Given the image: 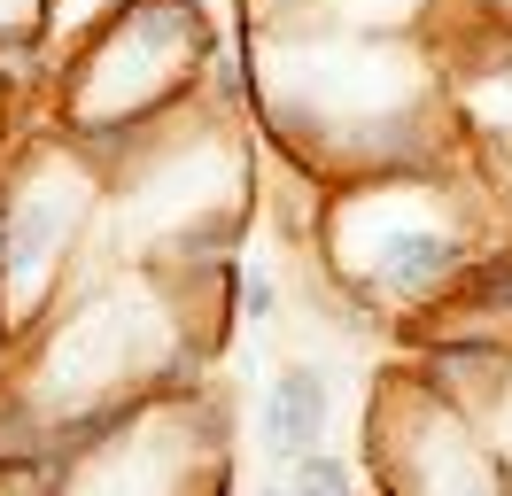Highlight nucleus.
Listing matches in <instances>:
<instances>
[{
	"label": "nucleus",
	"instance_id": "2",
	"mask_svg": "<svg viewBox=\"0 0 512 496\" xmlns=\"http://www.w3.org/2000/svg\"><path fill=\"white\" fill-rule=\"evenodd\" d=\"M295 496H350V473H342V458L303 450V458H295Z\"/></svg>",
	"mask_w": 512,
	"mask_h": 496
},
{
	"label": "nucleus",
	"instance_id": "3",
	"mask_svg": "<svg viewBox=\"0 0 512 496\" xmlns=\"http://www.w3.org/2000/svg\"><path fill=\"white\" fill-rule=\"evenodd\" d=\"M233 287H241V318H272V310H280V287H272V272H264V264H241V272H233Z\"/></svg>",
	"mask_w": 512,
	"mask_h": 496
},
{
	"label": "nucleus",
	"instance_id": "4",
	"mask_svg": "<svg viewBox=\"0 0 512 496\" xmlns=\"http://www.w3.org/2000/svg\"><path fill=\"white\" fill-rule=\"evenodd\" d=\"M256 496H295V489H256Z\"/></svg>",
	"mask_w": 512,
	"mask_h": 496
},
{
	"label": "nucleus",
	"instance_id": "1",
	"mask_svg": "<svg viewBox=\"0 0 512 496\" xmlns=\"http://www.w3.org/2000/svg\"><path fill=\"white\" fill-rule=\"evenodd\" d=\"M319 434H326V372H311V365L272 372V388H264V442L280 458H303V450H319Z\"/></svg>",
	"mask_w": 512,
	"mask_h": 496
}]
</instances>
